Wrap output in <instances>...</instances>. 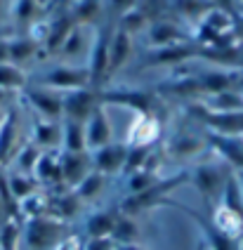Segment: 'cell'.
Returning <instances> with one entry per match:
<instances>
[{
  "label": "cell",
  "mask_w": 243,
  "mask_h": 250,
  "mask_svg": "<svg viewBox=\"0 0 243 250\" xmlns=\"http://www.w3.org/2000/svg\"><path fill=\"white\" fill-rule=\"evenodd\" d=\"M227 175H224V170H220V167L215 166H201L196 167V172H194V182H196V187H199V191L205 196V201H217V198H222V191H224V184H227Z\"/></svg>",
  "instance_id": "6da1fadb"
},
{
  "label": "cell",
  "mask_w": 243,
  "mask_h": 250,
  "mask_svg": "<svg viewBox=\"0 0 243 250\" xmlns=\"http://www.w3.org/2000/svg\"><path fill=\"white\" fill-rule=\"evenodd\" d=\"M125 158H128V149L125 146H121V144H106V146L97 149L90 161L95 166V172L109 175V172H116V170L125 167Z\"/></svg>",
  "instance_id": "7a4b0ae2"
},
{
  "label": "cell",
  "mask_w": 243,
  "mask_h": 250,
  "mask_svg": "<svg viewBox=\"0 0 243 250\" xmlns=\"http://www.w3.org/2000/svg\"><path fill=\"white\" fill-rule=\"evenodd\" d=\"M61 227L57 222H50V220H36L29 227V243L36 250H50L57 246L59 236H61Z\"/></svg>",
  "instance_id": "3957f363"
},
{
  "label": "cell",
  "mask_w": 243,
  "mask_h": 250,
  "mask_svg": "<svg viewBox=\"0 0 243 250\" xmlns=\"http://www.w3.org/2000/svg\"><path fill=\"white\" fill-rule=\"evenodd\" d=\"M61 104H64V111L69 113V118L76 123H83L95 113V95L87 90H76L69 97L61 99Z\"/></svg>",
  "instance_id": "277c9868"
},
{
  "label": "cell",
  "mask_w": 243,
  "mask_h": 250,
  "mask_svg": "<svg viewBox=\"0 0 243 250\" xmlns=\"http://www.w3.org/2000/svg\"><path fill=\"white\" fill-rule=\"evenodd\" d=\"M92 172V161L85 153H66L61 163V180L71 187H78Z\"/></svg>",
  "instance_id": "5b68a950"
},
{
  "label": "cell",
  "mask_w": 243,
  "mask_h": 250,
  "mask_svg": "<svg viewBox=\"0 0 243 250\" xmlns=\"http://www.w3.org/2000/svg\"><path fill=\"white\" fill-rule=\"evenodd\" d=\"M205 123L213 130H217V135H229L236 137L243 132V113L241 111H222V113H203Z\"/></svg>",
  "instance_id": "8992f818"
},
{
  "label": "cell",
  "mask_w": 243,
  "mask_h": 250,
  "mask_svg": "<svg viewBox=\"0 0 243 250\" xmlns=\"http://www.w3.org/2000/svg\"><path fill=\"white\" fill-rule=\"evenodd\" d=\"M111 139V127L104 121V113L95 111L87 118V127H85V146H92L95 151L106 146Z\"/></svg>",
  "instance_id": "52a82bcc"
},
{
  "label": "cell",
  "mask_w": 243,
  "mask_h": 250,
  "mask_svg": "<svg viewBox=\"0 0 243 250\" xmlns=\"http://www.w3.org/2000/svg\"><path fill=\"white\" fill-rule=\"evenodd\" d=\"M116 212L114 210H100V212H92L85 220V231L90 238H109L111 231L116 227Z\"/></svg>",
  "instance_id": "ba28073f"
},
{
  "label": "cell",
  "mask_w": 243,
  "mask_h": 250,
  "mask_svg": "<svg viewBox=\"0 0 243 250\" xmlns=\"http://www.w3.org/2000/svg\"><path fill=\"white\" fill-rule=\"evenodd\" d=\"M109 47H111L109 36H106V31H101L100 38H97V45L92 50V64H90V71H87L92 83H100L104 71L109 69Z\"/></svg>",
  "instance_id": "9c48e42d"
},
{
  "label": "cell",
  "mask_w": 243,
  "mask_h": 250,
  "mask_svg": "<svg viewBox=\"0 0 243 250\" xmlns=\"http://www.w3.org/2000/svg\"><path fill=\"white\" fill-rule=\"evenodd\" d=\"M213 146H217L220 151L224 153L229 163L243 167V139L241 137H229V135H213L210 137Z\"/></svg>",
  "instance_id": "30bf717a"
},
{
  "label": "cell",
  "mask_w": 243,
  "mask_h": 250,
  "mask_svg": "<svg viewBox=\"0 0 243 250\" xmlns=\"http://www.w3.org/2000/svg\"><path fill=\"white\" fill-rule=\"evenodd\" d=\"M130 36L125 31H118L116 38L111 41V47H109V66L111 69H118L125 59L130 57Z\"/></svg>",
  "instance_id": "8fae6325"
},
{
  "label": "cell",
  "mask_w": 243,
  "mask_h": 250,
  "mask_svg": "<svg viewBox=\"0 0 243 250\" xmlns=\"http://www.w3.org/2000/svg\"><path fill=\"white\" fill-rule=\"evenodd\" d=\"M64 144L69 153H83L85 149V130L83 125L76 123V121H69L66 127H64Z\"/></svg>",
  "instance_id": "7c38bea8"
},
{
  "label": "cell",
  "mask_w": 243,
  "mask_h": 250,
  "mask_svg": "<svg viewBox=\"0 0 243 250\" xmlns=\"http://www.w3.org/2000/svg\"><path fill=\"white\" fill-rule=\"evenodd\" d=\"M90 73H83V71H71V69H57L50 73V83L61 85V87H83Z\"/></svg>",
  "instance_id": "4fadbf2b"
},
{
  "label": "cell",
  "mask_w": 243,
  "mask_h": 250,
  "mask_svg": "<svg viewBox=\"0 0 243 250\" xmlns=\"http://www.w3.org/2000/svg\"><path fill=\"white\" fill-rule=\"evenodd\" d=\"M104 184H106V177L101 172H90L85 180L76 187V196L78 198H97L104 189Z\"/></svg>",
  "instance_id": "5bb4252c"
},
{
  "label": "cell",
  "mask_w": 243,
  "mask_h": 250,
  "mask_svg": "<svg viewBox=\"0 0 243 250\" xmlns=\"http://www.w3.org/2000/svg\"><path fill=\"white\" fill-rule=\"evenodd\" d=\"M135 236H137V227H135L132 220H128V217L116 220V227H114V231H111L114 241H118L121 246H132Z\"/></svg>",
  "instance_id": "9a60e30c"
},
{
  "label": "cell",
  "mask_w": 243,
  "mask_h": 250,
  "mask_svg": "<svg viewBox=\"0 0 243 250\" xmlns=\"http://www.w3.org/2000/svg\"><path fill=\"white\" fill-rule=\"evenodd\" d=\"M201 90H208V92H222L231 85V78H229L224 71H208L203 78L199 81Z\"/></svg>",
  "instance_id": "2e32d148"
},
{
  "label": "cell",
  "mask_w": 243,
  "mask_h": 250,
  "mask_svg": "<svg viewBox=\"0 0 243 250\" xmlns=\"http://www.w3.org/2000/svg\"><path fill=\"white\" fill-rule=\"evenodd\" d=\"M191 55H196V50H191V47H168V50L158 52L154 62L156 64H172V62H182Z\"/></svg>",
  "instance_id": "e0dca14e"
},
{
  "label": "cell",
  "mask_w": 243,
  "mask_h": 250,
  "mask_svg": "<svg viewBox=\"0 0 243 250\" xmlns=\"http://www.w3.org/2000/svg\"><path fill=\"white\" fill-rule=\"evenodd\" d=\"M109 99L132 104V106H137V109H142V111H151V109H154V99L149 97V95H137V92H130V95H111Z\"/></svg>",
  "instance_id": "ac0fdd59"
},
{
  "label": "cell",
  "mask_w": 243,
  "mask_h": 250,
  "mask_svg": "<svg viewBox=\"0 0 243 250\" xmlns=\"http://www.w3.org/2000/svg\"><path fill=\"white\" fill-rule=\"evenodd\" d=\"M33 99H36V104H38L47 116H59V113L64 111V104H61L59 97H52V95H33Z\"/></svg>",
  "instance_id": "d6986e66"
},
{
  "label": "cell",
  "mask_w": 243,
  "mask_h": 250,
  "mask_svg": "<svg viewBox=\"0 0 243 250\" xmlns=\"http://www.w3.org/2000/svg\"><path fill=\"white\" fill-rule=\"evenodd\" d=\"M182 33L177 31V28L172 26V24H158V26H154V31H151V42H170L175 41V38H180Z\"/></svg>",
  "instance_id": "ffe728a7"
},
{
  "label": "cell",
  "mask_w": 243,
  "mask_h": 250,
  "mask_svg": "<svg viewBox=\"0 0 243 250\" xmlns=\"http://www.w3.org/2000/svg\"><path fill=\"white\" fill-rule=\"evenodd\" d=\"M71 26H73L71 17H61L57 21V26H55V31H52V36H50V45H59V42L66 41L69 33H71Z\"/></svg>",
  "instance_id": "44dd1931"
},
{
  "label": "cell",
  "mask_w": 243,
  "mask_h": 250,
  "mask_svg": "<svg viewBox=\"0 0 243 250\" xmlns=\"http://www.w3.org/2000/svg\"><path fill=\"white\" fill-rule=\"evenodd\" d=\"M59 210H61V215L64 217H73V215H78V210H81V198L76 194H66L59 198Z\"/></svg>",
  "instance_id": "7402d4cb"
},
{
  "label": "cell",
  "mask_w": 243,
  "mask_h": 250,
  "mask_svg": "<svg viewBox=\"0 0 243 250\" xmlns=\"http://www.w3.org/2000/svg\"><path fill=\"white\" fill-rule=\"evenodd\" d=\"M227 99H217L215 102V106L217 109H241V99L236 97V95H224Z\"/></svg>",
  "instance_id": "603a6c76"
},
{
  "label": "cell",
  "mask_w": 243,
  "mask_h": 250,
  "mask_svg": "<svg viewBox=\"0 0 243 250\" xmlns=\"http://www.w3.org/2000/svg\"><path fill=\"white\" fill-rule=\"evenodd\" d=\"M111 248H114L111 238H90L85 246V250H111Z\"/></svg>",
  "instance_id": "cb8c5ba5"
},
{
  "label": "cell",
  "mask_w": 243,
  "mask_h": 250,
  "mask_svg": "<svg viewBox=\"0 0 243 250\" xmlns=\"http://www.w3.org/2000/svg\"><path fill=\"white\" fill-rule=\"evenodd\" d=\"M97 7H100V5H97V0H85V2H83V7L78 10V17H81V19H87V17H92V14L97 12Z\"/></svg>",
  "instance_id": "d4e9b609"
},
{
  "label": "cell",
  "mask_w": 243,
  "mask_h": 250,
  "mask_svg": "<svg viewBox=\"0 0 243 250\" xmlns=\"http://www.w3.org/2000/svg\"><path fill=\"white\" fill-rule=\"evenodd\" d=\"M40 139H43L45 144H50V142L55 144V142H57V130H55V127H43V130H40Z\"/></svg>",
  "instance_id": "484cf974"
},
{
  "label": "cell",
  "mask_w": 243,
  "mask_h": 250,
  "mask_svg": "<svg viewBox=\"0 0 243 250\" xmlns=\"http://www.w3.org/2000/svg\"><path fill=\"white\" fill-rule=\"evenodd\" d=\"M111 2H114V7H118V10H128L135 0H111Z\"/></svg>",
  "instance_id": "4316f807"
},
{
  "label": "cell",
  "mask_w": 243,
  "mask_h": 250,
  "mask_svg": "<svg viewBox=\"0 0 243 250\" xmlns=\"http://www.w3.org/2000/svg\"><path fill=\"white\" fill-rule=\"evenodd\" d=\"M118 250H140V248H135V246H118Z\"/></svg>",
  "instance_id": "83f0119b"
},
{
  "label": "cell",
  "mask_w": 243,
  "mask_h": 250,
  "mask_svg": "<svg viewBox=\"0 0 243 250\" xmlns=\"http://www.w3.org/2000/svg\"><path fill=\"white\" fill-rule=\"evenodd\" d=\"M196 250H205V246H203V243H201V246H199V248H196Z\"/></svg>",
  "instance_id": "f1b7e54d"
},
{
  "label": "cell",
  "mask_w": 243,
  "mask_h": 250,
  "mask_svg": "<svg viewBox=\"0 0 243 250\" xmlns=\"http://www.w3.org/2000/svg\"><path fill=\"white\" fill-rule=\"evenodd\" d=\"M241 250H243V243H241Z\"/></svg>",
  "instance_id": "f546056e"
}]
</instances>
